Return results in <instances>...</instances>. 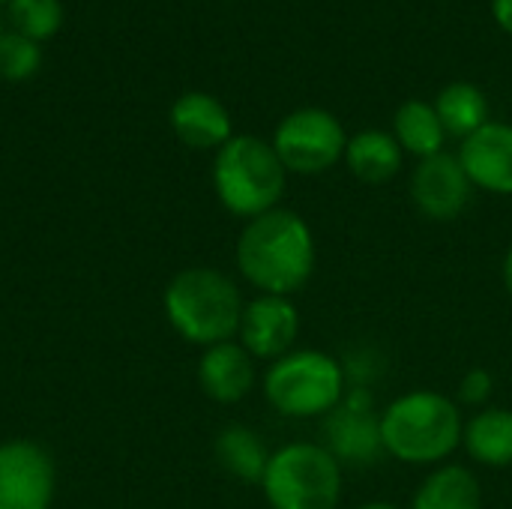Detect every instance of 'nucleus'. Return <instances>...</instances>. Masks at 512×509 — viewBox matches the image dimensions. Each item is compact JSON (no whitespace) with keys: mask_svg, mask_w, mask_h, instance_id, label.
<instances>
[{"mask_svg":"<svg viewBox=\"0 0 512 509\" xmlns=\"http://www.w3.org/2000/svg\"><path fill=\"white\" fill-rule=\"evenodd\" d=\"M345 147L348 138L342 123L324 108L291 111L273 135V150L285 171L297 174H321L333 168L345 156Z\"/></svg>","mask_w":512,"mask_h":509,"instance_id":"7","label":"nucleus"},{"mask_svg":"<svg viewBox=\"0 0 512 509\" xmlns=\"http://www.w3.org/2000/svg\"><path fill=\"white\" fill-rule=\"evenodd\" d=\"M462 411L441 393L417 390L381 414L384 450L405 465H435L462 444Z\"/></svg>","mask_w":512,"mask_h":509,"instance_id":"2","label":"nucleus"},{"mask_svg":"<svg viewBox=\"0 0 512 509\" xmlns=\"http://www.w3.org/2000/svg\"><path fill=\"white\" fill-rule=\"evenodd\" d=\"M243 300L237 285L210 267L177 273L165 291V315L171 327L195 345H219L240 333Z\"/></svg>","mask_w":512,"mask_h":509,"instance_id":"3","label":"nucleus"},{"mask_svg":"<svg viewBox=\"0 0 512 509\" xmlns=\"http://www.w3.org/2000/svg\"><path fill=\"white\" fill-rule=\"evenodd\" d=\"M213 450H216L219 465L231 477H237L243 483H261L264 480V471L270 465V453L252 429L228 426L225 432H219Z\"/></svg>","mask_w":512,"mask_h":509,"instance_id":"19","label":"nucleus"},{"mask_svg":"<svg viewBox=\"0 0 512 509\" xmlns=\"http://www.w3.org/2000/svg\"><path fill=\"white\" fill-rule=\"evenodd\" d=\"M6 15H9L12 33H21L39 42L57 33L63 21V6L60 0H9Z\"/></svg>","mask_w":512,"mask_h":509,"instance_id":"21","label":"nucleus"},{"mask_svg":"<svg viewBox=\"0 0 512 509\" xmlns=\"http://www.w3.org/2000/svg\"><path fill=\"white\" fill-rule=\"evenodd\" d=\"M198 381H201V390L210 399H216L222 405L240 402L243 396H249V390L255 384L252 354L243 345H234V342L210 345L204 351V357H201Z\"/></svg>","mask_w":512,"mask_h":509,"instance_id":"13","label":"nucleus"},{"mask_svg":"<svg viewBox=\"0 0 512 509\" xmlns=\"http://www.w3.org/2000/svg\"><path fill=\"white\" fill-rule=\"evenodd\" d=\"M297 333H300V315L288 297L261 294L243 309L240 339L252 357H261V360L285 357Z\"/></svg>","mask_w":512,"mask_h":509,"instance_id":"11","label":"nucleus"},{"mask_svg":"<svg viewBox=\"0 0 512 509\" xmlns=\"http://www.w3.org/2000/svg\"><path fill=\"white\" fill-rule=\"evenodd\" d=\"M171 126L177 138L195 150H210L228 144L231 135V117L219 99L210 93H186L171 108Z\"/></svg>","mask_w":512,"mask_h":509,"instance_id":"14","label":"nucleus"},{"mask_svg":"<svg viewBox=\"0 0 512 509\" xmlns=\"http://www.w3.org/2000/svg\"><path fill=\"white\" fill-rule=\"evenodd\" d=\"M357 509H399V507H393V504H384V501H375V504H363V507H357Z\"/></svg>","mask_w":512,"mask_h":509,"instance_id":"26","label":"nucleus"},{"mask_svg":"<svg viewBox=\"0 0 512 509\" xmlns=\"http://www.w3.org/2000/svg\"><path fill=\"white\" fill-rule=\"evenodd\" d=\"M42 63L39 42L21 36V33H6L0 39V75L9 81H24L30 78Z\"/></svg>","mask_w":512,"mask_h":509,"instance_id":"22","label":"nucleus"},{"mask_svg":"<svg viewBox=\"0 0 512 509\" xmlns=\"http://www.w3.org/2000/svg\"><path fill=\"white\" fill-rule=\"evenodd\" d=\"M459 162L474 186L495 195H512V126L489 120L462 141Z\"/></svg>","mask_w":512,"mask_h":509,"instance_id":"12","label":"nucleus"},{"mask_svg":"<svg viewBox=\"0 0 512 509\" xmlns=\"http://www.w3.org/2000/svg\"><path fill=\"white\" fill-rule=\"evenodd\" d=\"M483 492L477 477L462 465L438 468L414 495L411 509H480Z\"/></svg>","mask_w":512,"mask_h":509,"instance_id":"18","label":"nucleus"},{"mask_svg":"<svg viewBox=\"0 0 512 509\" xmlns=\"http://www.w3.org/2000/svg\"><path fill=\"white\" fill-rule=\"evenodd\" d=\"M435 111L441 117V126L447 135L456 138H471L477 129H483L489 123V99L486 93L471 84V81H453L447 84L438 99H435Z\"/></svg>","mask_w":512,"mask_h":509,"instance_id":"16","label":"nucleus"},{"mask_svg":"<svg viewBox=\"0 0 512 509\" xmlns=\"http://www.w3.org/2000/svg\"><path fill=\"white\" fill-rule=\"evenodd\" d=\"M0 39H3V33H0Z\"/></svg>","mask_w":512,"mask_h":509,"instance_id":"28","label":"nucleus"},{"mask_svg":"<svg viewBox=\"0 0 512 509\" xmlns=\"http://www.w3.org/2000/svg\"><path fill=\"white\" fill-rule=\"evenodd\" d=\"M0 3H9V0H0Z\"/></svg>","mask_w":512,"mask_h":509,"instance_id":"27","label":"nucleus"},{"mask_svg":"<svg viewBox=\"0 0 512 509\" xmlns=\"http://www.w3.org/2000/svg\"><path fill=\"white\" fill-rule=\"evenodd\" d=\"M213 186L234 216L255 219L276 210V201L285 192V165L273 144L255 135H234L216 153Z\"/></svg>","mask_w":512,"mask_h":509,"instance_id":"4","label":"nucleus"},{"mask_svg":"<svg viewBox=\"0 0 512 509\" xmlns=\"http://www.w3.org/2000/svg\"><path fill=\"white\" fill-rule=\"evenodd\" d=\"M261 486L273 509H336L342 498V465L327 447L288 444L270 456Z\"/></svg>","mask_w":512,"mask_h":509,"instance_id":"5","label":"nucleus"},{"mask_svg":"<svg viewBox=\"0 0 512 509\" xmlns=\"http://www.w3.org/2000/svg\"><path fill=\"white\" fill-rule=\"evenodd\" d=\"M471 459L489 468H507L512 465V411L504 408H486L480 411L462 435Z\"/></svg>","mask_w":512,"mask_h":509,"instance_id":"17","label":"nucleus"},{"mask_svg":"<svg viewBox=\"0 0 512 509\" xmlns=\"http://www.w3.org/2000/svg\"><path fill=\"white\" fill-rule=\"evenodd\" d=\"M345 162L351 174L363 183H387L402 168V147L396 135L381 129H363L348 138Z\"/></svg>","mask_w":512,"mask_h":509,"instance_id":"15","label":"nucleus"},{"mask_svg":"<svg viewBox=\"0 0 512 509\" xmlns=\"http://www.w3.org/2000/svg\"><path fill=\"white\" fill-rule=\"evenodd\" d=\"M393 132H396L399 147L420 156V159H429V156L441 153L444 138H447L435 105L420 102V99H411L396 111Z\"/></svg>","mask_w":512,"mask_h":509,"instance_id":"20","label":"nucleus"},{"mask_svg":"<svg viewBox=\"0 0 512 509\" xmlns=\"http://www.w3.org/2000/svg\"><path fill=\"white\" fill-rule=\"evenodd\" d=\"M267 402L285 417H321L345 399V369L321 351H291L264 378Z\"/></svg>","mask_w":512,"mask_h":509,"instance_id":"6","label":"nucleus"},{"mask_svg":"<svg viewBox=\"0 0 512 509\" xmlns=\"http://www.w3.org/2000/svg\"><path fill=\"white\" fill-rule=\"evenodd\" d=\"M240 273L264 294L288 297L300 291L315 270V237L291 210H270L243 228L237 240Z\"/></svg>","mask_w":512,"mask_h":509,"instance_id":"1","label":"nucleus"},{"mask_svg":"<svg viewBox=\"0 0 512 509\" xmlns=\"http://www.w3.org/2000/svg\"><path fill=\"white\" fill-rule=\"evenodd\" d=\"M492 393V375L486 369H471L459 387V396L465 405H483Z\"/></svg>","mask_w":512,"mask_h":509,"instance_id":"23","label":"nucleus"},{"mask_svg":"<svg viewBox=\"0 0 512 509\" xmlns=\"http://www.w3.org/2000/svg\"><path fill=\"white\" fill-rule=\"evenodd\" d=\"M504 285H507V291L512 294V246L510 252H507V258H504Z\"/></svg>","mask_w":512,"mask_h":509,"instance_id":"25","label":"nucleus"},{"mask_svg":"<svg viewBox=\"0 0 512 509\" xmlns=\"http://www.w3.org/2000/svg\"><path fill=\"white\" fill-rule=\"evenodd\" d=\"M411 195L420 213L435 222H450L471 204L474 183L468 180L459 156L441 150L429 159H420L411 177Z\"/></svg>","mask_w":512,"mask_h":509,"instance_id":"10","label":"nucleus"},{"mask_svg":"<svg viewBox=\"0 0 512 509\" xmlns=\"http://www.w3.org/2000/svg\"><path fill=\"white\" fill-rule=\"evenodd\" d=\"M327 441L336 462L348 465H366L375 462L384 450L381 441V417L372 414V396L366 390H351L327 420Z\"/></svg>","mask_w":512,"mask_h":509,"instance_id":"9","label":"nucleus"},{"mask_svg":"<svg viewBox=\"0 0 512 509\" xmlns=\"http://www.w3.org/2000/svg\"><path fill=\"white\" fill-rule=\"evenodd\" d=\"M492 15L501 24V30L512 33V0H492Z\"/></svg>","mask_w":512,"mask_h":509,"instance_id":"24","label":"nucleus"},{"mask_svg":"<svg viewBox=\"0 0 512 509\" xmlns=\"http://www.w3.org/2000/svg\"><path fill=\"white\" fill-rule=\"evenodd\" d=\"M51 498V456L33 441L0 444V509H48Z\"/></svg>","mask_w":512,"mask_h":509,"instance_id":"8","label":"nucleus"}]
</instances>
